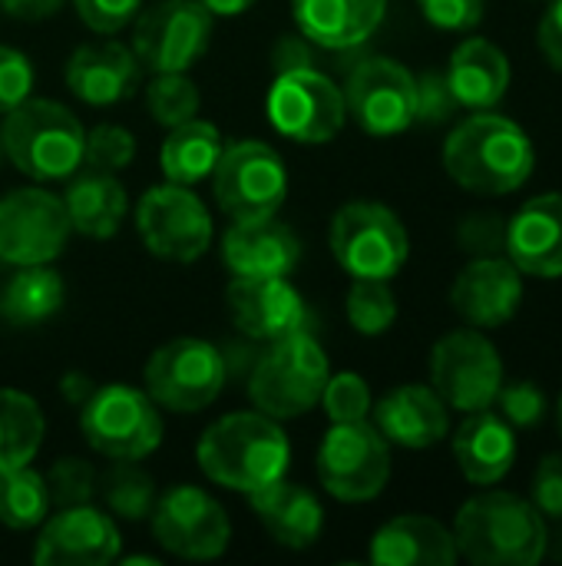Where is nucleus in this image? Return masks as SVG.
Masks as SVG:
<instances>
[{
    "instance_id": "obj_1",
    "label": "nucleus",
    "mask_w": 562,
    "mask_h": 566,
    "mask_svg": "<svg viewBox=\"0 0 562 566\" xmlns=\"http://www.w3.org/2000/svg\"><path fill=\"white\" fill-rule=\"evenodd\" d=\"M537 166V149L513 119L480 109L454 126L444 143V169L450 179L480 196H507L520 189Z\"/></svg>"
},
{
    "instance_id": "obj_2",
    "label": "nucleus",
    "mask_w": 562,
    "mask_h": 566,
    "mask_svg": "<svg viewBox=\"0 0 562 566\" xmlns=\"http://www.w3.org/2000/svg\"><path fill=\"white\" fill-rule=\"evenodd\" d=\"M195 458L205 478L219 488L255 494L285 478L291 444L275 418L262 411H235L205 428Z\"/></svg>"
},
{
    "instance_id": "obj_3",
    "label": "nucleus",
    "mask_w": 562,
    "mask_h": 566,
    "mask_svg": "<svg viewBox=\"0 0 562 566\" xmlns=\"http://www.w3.org/2000/svg\"><path fill=\"white\" fill-rule=\"evenodd\" d=\"M547 517L507 491L470 497L454 524L457 554L477 566H537L547 557Z\"/></svg>"
},
{
    "instance_id": "obj_4",
    "label": "nucleus",
    "mask_w": 562,
    "mask_h": 566,
    "mask_svg": "<svg viewBox=\"0 0 562 566\" xmlns=\"http://www.w3.org/2000/svg\"><path fill=\"white\" fill-rule=\"evenodd\" d=\"M3 156L33 179H66L83 163V123L53 99L26 96L17 103L0 129Z\"/></svg>"
},
{
    "instance_id": "obj_5",
    "label": "nucleus",
    "mask_w": 562,
    "mask_h": 566,
    "mask_svg": "<svg viewBox=\"0 0 562 566\" xmlns=\"http://www.w3.org/2000/svg\"><path fill=\"white\" fill-rule=\"evenodd\" d=\"M328 378H331L328 355L305 328L272 342V348L258 358L252 371L248 398L262 415L275 421H288L308 415L321 401Z\"/></svg>"
},
{
    "instance_id": "obj_6",
    "label": "nucleus",
    "mask_w": 562,
    "mask_h": 566,
    "mask_svg": "<svg viewBox=\"0 0 562 566\" xmlns=\"http://www.w3.org/2000/svg\"><path fill=\"white\" fill-rule=\"evenodd\" d=\"M79 431L109 461H142L162 444V415L146 391L103 385L83 401Z\"/></svg>"
},
{
    "instance_id": "obj_7",
    "label": "nucleus",
    "mask_w": 562,
    "mask_h": 566,
    "mask_svg": "<svg viewBox=\"0 0 562 566\" xmlns=\"http://www.w3.org/2000/svg\"><path fill=\"white\" fill-rule=\"evenodd\" d=\"M331 252L351 279H394L407 255L404 222L381 202H348L331 219Z\"/></svg>"
},
{
    "instance_id": "obj_8",
    "label": "nucleus",
    "mask_w": 562,
    "mask_h": 566,
    "mask_svg": "<svg viewBox=\"0 0 562 566\" xmlns=\"http://www.w3.org/2000/svg\"><path fill=\"white\" fill-rule=\"evenodd\" d=\"M212 189L219 209L232 222L268 219L288 196V172L282 156L258 139H242L222 149L212 169Z\"/></svg>"
},
{
    "instance_id": "obj_9",
    "label": "nucleus",
    "mask_w": 562,
    "mask_h": 566,
    "mask_svg": "<svg viewBox=\"0 0 562 566\" xmlns=\"http://www.w3.org/2000/svg\"><path fill=\"white\" fill-rule=\"evenodd\" d=\"M500 385H503V361L497 345L484 332L460 328L434 345L431 388L444 398L447 408L464 415L487 411L494 408Z\"/></svg>"
},
{
    "instance_id": "obj_10",
    "label": "nucleus",
    "mask_w": 562,
    "mask_h": 566,
    "mask_svg": "<svg viewBox=\"0 0 562 566\" xmlns=\"http://www.w3.org/2000/svg\"><path fill=\"white\" fill-rule=\"evenodd\" d=\"M229 368L215 345L202 338H176L146 361V395L176 415L209 408L225 388Z\"/></svg>"
},
{
    "instance_id": "obj_11",
    "label": "nucleus",
    "mask_w": 562,
    "mask_h": 566,
    "mask_svg": "<svg viewBox=\"0 0 562 566\" xmlns=\"http://www.w3.org/2000/svg\"><path fill=\"white\" fill-rule=\"evenodd\" d=\"M318 478L344 504L374 501L391 478L388 438L368 421L335 424L318 448Z\"/></svg>"
},
{
    "instance_id": "obj_12",
    "label": "nucleus",
    "mask_w": 562,
    "mask_h": 566,
    "mask_svg": "<svg viewBox=\"0 0 562 566\" xmlns=\"http://www.w3.org/2000/svg\"><path fill=\"white\" fill-rule=\"evenodd\" d=\"M149 517L156 544L179 560H215L225 554L232 537L222 504L195 484L169 488L162 497H156Z\"/></svg>"
},
{
    "instance_id": "obj_13",
    "label": "nucleus",
    "mask_w": 562,
    "mask_h": 566,
    "mask_svg": "<svg viewBox=\"0 0 562 566\" xmlns=\"http://www.w3.org/2000/svg\"><path fill=\"white\" fill-rule=\"evenodd\" d=\"M268 119L295 143H328L348 119L344 90L315 66L285 70L268 90Z\"/></svg>"
},
{
    "instance_id": "obj_14",
    "label": "nucleus",
    "mask_w": 562,
    "mask_h": 566,
    "mask_svg": "<svg viewBox=\"0 0 562 566\" xmlns=\"http://www.w3.org/2000/svg\"><path fill=\"white\" fill-rule=\"evenodd\" d=\"M212 40V13L199 0H159L139 13L136 60L152 73H185Z\"/></svg>"
},
{
    "instance_id": "obj_15",
    "label": "nucleus",
    "mask_w": 562,
    "mask_h": 566,
    "mask_svg": "<svg viewBox=\"0 0 562 566\" xmlns=\"http://www.w3.org/2000/svg\"><path fill=\"white\" fill-rule=\"evenodd\" d=\"M136 226L146 249L166 262H195L212 245V216L189 186H152L136 209Z\"/></svg>"
},
{
    "instance_id": "obj_16",
    "label": "nucleus",
    "mask_w": 562,
    "mask_h": 566,
    "mask_svg": "<svg viewBox=\"0 0 562 566\" xmlns=\"http://www.w3.org/2000/svg\"><path fill=\"white\" fill-rule=\"evenodd\" d=\"M63 199L46 189H17L0 199V259L10 265H46L70 239Z\"/></svg>"
},
{
    "instance_id": "obj_17",
    "label": "nucleus",
    "mask_w": 562,
    "mask_h": 566,
    "mask_svg": "<svg viewBox=\"0 0 562 566\" xmlns=\"http://www.w3.org/2000/svg\"><path fill=\"white\" fill-rule=\"evenodd\" d=\"M344 103L364 133L397 136L414 126L417 80L397 60L371 56L351 70L348 86H344Z\"/></svg>"
},
{
    "instance_id": "obj_18",
    "label": "nucleus",
    "mask_w": 562,
    "mask_h": 566,
    "mask_svg": "<svg viewBox=\"0 0 562 566\" xmlns=\"http://www.w3.org/2000/svg\"><path fill=\"white\" fill-rule=\"evenodd\" d=\"M119 531L109 514L73 504L43 521L33 564L40 566H103L119 560Z\"/></svg>"
},
{
    "instance_id": "obj_19",
    "label": "nucleus",
    "mask_w": 562,
    "mask_h": 566,
    "mask_svg": "<svg viewBox=\"0 0 562 566\" xmlns=\"http://www.w3.org/2000/svg\"><path fill=\"white\" fill-rule=\"evenodd\" d=\"M523 302V272L507 255H477L450 285L454 312L474 328L507 325Z\"/></svg>"
},
{
    "instance_id": "obj_20",
    "label": "nucleus",
    "mask_w": 562,
    "mask_h": 566,
    "mask_svg": "<svg viewBox=\"0 0 562 566\" xmlns=\"http://www.w3.org/2000/svg\"><path fill=\"white\" fill-rule=\"evenodd\" d=\"M229 315L235 328L255 342H278L305 332L308 312L288 279H248L235 275L229 285Z\"/></svg>"
},
{
    "instance_id": "obj_21",
    "label": "nucleus",
    "mask_w": 562,
    "mask_h": 566,
    "mask_svg": "<svg viewBox=\"0 0 562 566\" xmlns=\"http://www.w3.org/2000/svg\"><path fill=\"white\" fill-rule=\"evenodd\" d=\"M507 259L537 279L562 275V192L533 196L507 222Z\"/></svg>"
},
{
    "instance_id": "obj_22",
    "label": "nucleus",
    "mask_w": 562,
    "mask_h": 566,
    "mask_svg": "<svg viewBox=\"0 0 562 566\" xmlns=\"http://www.w3.org/2000/svg\"><path fill=\"white\" fill-rule=\"evenodd\" d=\"M374 428L388 438V444H401L411 451L434 448L447 438L450 408L427 385H401L384 395L374 408Z\"/></svg>"
},
{
    "instance_id": "obj_23",
    "label": "nucleus",
    "mask_w": 562,
    "mask_h": 566,
    "mask_svg": "<svg viewBox=\"0 0 562 566\" xmlns=\"http://www.w3.org/2000/svg\"><path fill=\"white\" fill-rule=\"evenodd\" d=\"M66 86L89 106H113L136 93L139 63L136 53L116 40L83 43L66 63Z\"/></svg>"
},
{
    "instance_id": "obj_24",
    "label": "nucleus",
    "mask_w": 562,
    "mask_h": 566,
    "mask_svg": "<svg viewBox=\"0 0 562 566\" xmlns=\"http://www.w3.org/2000/svg\"><path fill=\"white\" fill-rule=\"evenodd\" d=\"M222 255H225V265L232 269V275L285 279L298 265L301 245L288 226H282V222H275V216H268V219L235 222L222 239Z\"/></svg>"
},
{
    "instance_id": "obj_25",
    "label": "nucleus",
    "mask_w": 562,
    "mask_h": 566,
    "mask_svg": "<svg viewBox=\"0 0 562 566\" xmlns=\"http://www.w3.org/2000/svg\"><path fill=\"white\" fill-rule=\"evenodd\" d=\"M248 504L258 517V524L265 527V534L288 551H308L321 531H325V511L321 501L291 481H275L255 494H248Z\"/></svg>"
},
{
    "instance_id": "obj_26",
    "label": "nucleus",
    "mask_w": 562,
    "mask_h": 566,
    "mask_svg": "<svg viewBox=\"0 0 562 566\" xmlns=\"http://www.w3.org/2000/svg\"><path fill=\"white\" fill-rule=\"evenodd\" d=\"M371 564L381 566H454L460 560L454 531L424 514H404L388 521L368 551Z\"/></svg>"
},
{
    "instance_id": "obj_27",
    "label": "nucleus",
    "mask_w": 562,
    "mask_h": 566,
    "mask_svg": "<svg viewBox=\"0 0 562 566\" xmlns=\"http://www.w3.org/2000/svg\"><path fill=\"white\" fill-rule=\"evenodd\" d=\"M454 458L470 484L490 488L503 481L517 461V428H510L490 408L474 411L454 434Z\"/></svg>"
},
{
    "instance_id": "obj_28",
    "label": "nucleus",
    "mask_w": 562,
    "mask_h": 566,
    "mask_svg": "<svg viewBox=\"0 0 562 566\" xmlns=\"http://www.w3.org/2000/svg\"><path fill=\"white\" fill-rule=\"evenodd\" d=\"M388 0H291L301 36L325 50H351L364 43L384 20Z\"/></svg>"
},
{
    "instance_id": "obj_29",
    "label": "nucleus",
    "mask_w": 562,
    "mask_h": 566,
    "mask_svg": "<svg viewBox=\"0 0 562 566\" xmlns=\"http://www.w3.org/2000/svg\"><path fill=\"white\" fill-rule=\"evenodd\" d=\"M454 96L467 109H490L510 86V60L500 46L484 36H467L444 70Z\"/></svg>"
},
{
    "instance_id": "obj_30",
    "label": "nucleus",
    "mask_w": 562,
    "mask_h": 566,
    "mask_svg": "<svg viewBox=\"0 0 562 566\" xmlns=\"http://www.w3.org/2000/svg\"><path fill=\"white\" fill-rule=\"evenodd\" d=\"M63 206H66L73 232L89 235V239H109L123 226L129 199L113 172L86 169L73 179Z\"/></svg>"
},
{
    "instance_id": "obj_31",
    "label": "nucleus",
    "mask_w": 562,
    "mask_h": 566,
    "mask_svg": "<svg viewBox=\"0 0 562 566\" xmlns=\"http://www.w3.org/2000/svg\"><path fill=\"white\" fill-rule=\"evenodd\" d=\"M222 156V136L212 123L205 119H189L169 129L159 163L169 182L179 186H195L212 176L215 163Z\"/></svg>"
},
{
    "instance_id": "obj_32",
    "label": "nucleus",
    "mask_w": 562,
    "mask_h": 566,
    "mask_svg": "<svg viewBox=\"0 0 562 566\" xmlns=\"http://www.w3.org/2000/svg\"><path fill=\"white\" fill-rule=\"evenodd\" d=\"M63 305V279L46 265H20V272L0 289V315L17 325H40Z\"/></svg>"
},
{
    "instance_id": "obj_33",
    "label": "nucleus",
    "mask_w": 562,
    "mask_h": 566,
    "mask_svg": "<svg viewBox=\"0 0 562 566\" xmlns=\"http://www.w3.org/2000/svg\"><path fill=\"white\" fill-rule=\"evenodd\" d=\"M43 444L40 405L13 388H0V474L26 468Z\"/></svg>"
},
{
    "instance_id": "obj_34",
    "label": "nucleus",
    "mask_w": 562,
    "mask_h": 566,
    "mask_svg": "<svg viewBox=\"0 0 562 566\" xmlns=\"http://www.w3.org/2000/svg\"><path fill=\"white\" fill-rule=\"evenodd\" d=\"M50 488L46 478L26 468L0 474V521L13 531L40 527L50 514Z\"/></svg>"
},
{
    "instance_id": "obj_35",
    "label": "nucleus",
    "mask_w": 562,
    "mask_h": 566,
    "mask_svg": "<svg viewBox=\"0 0 562 566\" xmlns=\"http://www.w3.org/2000/svg\"><path fill=\"white\" fill-rule=\"evenodd\" d=\"M99 494L106 507L123 521H142L156 507V484L136 461H116L103 474Z\"/></svg>"
},
{
    "instance_id": "obj_36",
    "label": "nucleus",
    "mask_w": 562,
    "mask_h": 566,
    "mask_svg": "<svg viewBox=\"0 0 562 566\" xmlns=\"http://www.w3.org/2000/svg\"><path fill=\"white\" fill-rule=\"evenodd\" d=\"M344 312L358 335H384L397 322V302L388 279H354L348 289Z\"/></svg>"
},
{
    "instance_id": "obj_37",
    "label": "nucleus",
    "mask_w": 562,
    "mask_h": 566,
    "mask_svg": "<svg viewBox=\"0 0 562 566\" xmlns=\"http://www.w3.org/2000/svg\"><path fill=\"white\" fill-rule=\"evenodd\" d=\"M149 116L159 126H179L195 119L199 113V90L185 73H156L149 90H146Z\"/></svg>"
},
{
    "instance_id": "obj_38",
    "label": "nucleus",
    "mask_w": 562,
    "mask_h": 566,
    "mask_svg": "<svg viewBox=\"0 0 562 566\" xmlns=\"http://www.w3.org/2000/svg\"><path fill=\"white\" fill-rule=\"evenodd\" d=\"M321 405L325 415L331 418V424H348V421H368L371 415V388L361 375L354 371H341L331 375L325 391H321Z\"/></svg>"
},
{
    "instance_id": "obj_39",
    "label": "nucleus",
    "mask_w": 562,
    "mask_h": 566,
    "mask_svg": "<svg viewBox=\"0 0 562 566\" xmlns=\"http://www.w3.org/2000/svg\"><path fill=\"white\" fill-rule=\"evenodd\" d=\"M136 156V139L132 133H126L123 126L103 123L93 133H86V146H83V163L89 169H103V172H116L123 166H129Z\"/></svg>"
},
{
    "instance_id": "obj_40",
    "label": "nucleus",
    "mask_w": 562,
    "mask_h": 566,
    "mask_svg": "<svg viewBox=\"0 0 562 566\" xmlns=\"http://www.w3.org/2000/svg\"><path fill=\"white\" fill-rule=\"evenodd\" d=\"M43 478H46V488H50V501L60 504V507L89 504V497L96 494V471L79 458L56 461Z\"/></svg>"
},
{
    "instance_id": "obj_41",
    "label": "nucleus",
    "mask_w": 562,
    "mask_h": 566,
    "mask_svg": "<svg viewBox=\"0 0 562 566\" xmlns=\"http://www.w3.org/2000/svg\"><path fill=\"white\" fill-rule=\"evenodd\" d=\"M497 405H500V418L510 428H537L547 418V395L540 391V385L533 381H513V385H500L497 391Z\"/></svg>"
},
{
    "instance_id": "obj_42",
    "label": "nucleus",
    "mask_w": 562,
    "mask_h": 566,
    "mask_svg": "<svg viewBox=\"0 0 562 566\" xmlns=\"http://www.w3.org/2000/svg\"><path fill=\"white\" fill-rule=\"evenodd\" d=\"M457 242L464 252L477 255H500L507 249V219L494 212H474L457 226Z\"/></svg>"
},
{
    "instance_id": "obj_43",
    "label": "nucleus",
    "mask_w": 562,
    "mask_h": 566,
    "mask_svg": "<svg viewBox=\"0 0 562 566\" xmlns=\"http://www.w3.org/2000/svg\"><path fill=\"white\" fill-rule=\"evenodd\" d=\"M414 80H417V113H414V123L437 126V123H447L460 109V103H457V96H454V90H450L444 73L431 70V73H421Z\"/></svg>"
},
{
    "instance_id": "obj_44",
    "label": "nucleus",
    "mask_w": 562,
    "mask_h": 566,
    "mask_svg": "<svg viewBox=\"0 0 562 566\" xmlns=\"http://www.w3.org/2000/svg\"><path fill=\"white\" fill-rule=\"evenodd\" d=\"M30 90H33L30 60L13 46H0V113H10L17 103H23Z\"/></svg>"
},
{
    "instance_id": "obj_45",
    "label": "nucleus",
    "mask_w": 562,
    "mask_h": 566,
    "mask_svg": "<svg viewBox=\"0 0 562 566\" xmlns=\"http://www.w3.org/2000/svg\"><path fill=\"white\" fill-rule=\"evenodd\" d=\"M73 3H76L79 20L93 33H116L136 20L142 0H73Z\"/></svg>"
},
{
    "instance_id": "obj_46",
    "label": "nucleus",
    "mask_w": 562,
    "mask_h": 566,
    "mask_svg": "<svg viewBox=\"0 0 562 566\" xmlns=\"http://www.w3.org/2000/svg\"><path fill=\"white\" fill-rule=\"evenodd\" d=\"M421 13L441 30H474L484 20L487 0H417Z\"/></svg>"
},
{
    "instance_id": "obj_47",
    "label": "nucleus",
    "mask_w": 562,
    "mask_h": 566,
    "mask_svg": "<svg viewBox=\"0 0 562 566\" xmlns=\"http://www.w3.org/2000/svg\"><path fill=\"white\" fill-rule=\"evenodd\" d=\"M533 507L543 517L562 521V454H550L540 461L533 478Z\"/></svg>"
},
{
    "instance_id": "obj_48",
    "label": "nucleus",
    "mask_w": 562,
    "mask_h": 566,
    "mask_svg": "<svg viewBox=\"0 0 562 566\" xmlns=\"http://www.w3.org/2000/svg\"><path fill=\"white\" fill-rule=\"evenodd\" d=\"M537 40H540V50L550 60V66L562 73V0H550V10L540 20Z\"/></svg>"
},
{
    "instance_id": "obj_49",
    "label": "nucleus",
    "mask_w": 562,
    "mask_h": 566,
    "mask_svg": "<svg viewBox=\"0 0 562 566\" xmlns=\"http://www.w3.org/2000/svg\"><path fill=\"white\" fill-rule=\"evenodd\" d=\"M275 66H278V73H285V70H305V66H311V53L305 50V43L298 36H285L275 46Z\"/></svg>"
},
{
    "instance_id": "obj_50",
    "label": "nucleus",
    "mask_w": 562,
    "mask_h": 566,
    "mask_svg": "<svg viewBox=\"0 0 562 566\" xmlns=\"http://www.w3.org/2000/svg\"><path fill=\"white\" fill-rule=\"evenodd\" d=\"M0 7L17 20H46L63 7V0H0Z\"/></svg>"
},
{
    "instance_id": "obj_51",
    "label": "nucleus",
    "mask_w": 562,
    "mask_h": 566,
    "mask_svg": "<svg viewBox=\"0 0 562 566\" xmlns=\"http://www.w3.org/2000/svg\"><path fill=\"white\" fill-rule=\"evenodd\" d=\"M212 17H238L245 13L255 0H199Z\"/></svg>"
},
{
    "instance_id": "obj_52",
    "label": "nucleus",
    "mask_w": 562,
    "mask_h": 566,
    "mask_svg": "<svg viewBox=\"0 0 562 566\" xmlns=\"http://www.w3.org/2000/svg\"><path fill=\"white\" fill-rule=\"evenodd\" d=\"M547 554H553L556 560H562V531L556 537H547Z\"/></svg>"
},
{
    "instance_id": "obj_53",
    "label": "nucleus",
    "mask_w": 562,
    "mask_h": 566,
    "mask_svg": "<svg viewBox=\"0 0 562 566\" xmlns=\"http://www.w3.org/2000/svg\"><path fill=\"white\" fill-rule=\"evenodd\" d=\"M556 421H560V431H562V395H560V405H556Z\"/></svg>"
},
{
    "instance_id": "obj_54",
    "label": "nucleus",
    "mask_w": 562,
    "mask_h": 566,
    "mask_svg": "<svg viewBox=\"0 0 562 566\" xmlns=\"http://www.w3.org/2000/svg\"><path fill=\"white\" fill-rule=\"evenodd\" d=\"M0 156H3V143H0Z\"/></svg>"
}]
</instances>
